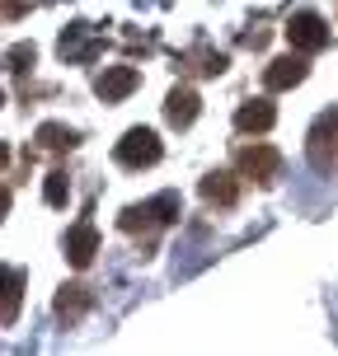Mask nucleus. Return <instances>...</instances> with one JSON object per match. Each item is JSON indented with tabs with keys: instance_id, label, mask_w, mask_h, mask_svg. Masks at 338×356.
Here are the masks:
<instances>
[{
	"instance_id": "obj_1",
	"label": "nucleus",
	"mask_w": 338,
	"mask_h": 356,
	"mask_svg": "<svg viewBox=\"0 0 338 356\" xmlns=\"http://www.w3.org/2000/svg\"><path fill=\"white\" fill-rule=\"evenodd\" d=\"M178 216H183V197H178V193H155L151 202L123 207V216H118V230L132 234V239H146V244H155V234L169 230Z\"/></svg>"
},
{
	"instance_id": "obj_2",
	"label": "nucleus",
	"mask_w": 338,
	"mask_h": 356,
	"mask_svg": "<svg viewBox=\"0 0 338 356\" xmlns=\"http://www.w3.org/2000/svg\"><path fill=\"white\" fill-rule=\"evenodd\" d=\"M235 169H240V178H249L259 188H272V183L282 178V150H272V145H263V141L240 145V150H235Z\"/></svg>"
},
{
	"instance_id": "obj_3",
	"label": "nucleus",
	"mask_w": 338,
	"mask_h": 356,
	"mask_svg": "<svg viewBox=\"0 0 338 356\" xmlns=\"http://www.w3.org/2000/svg\"><path fill=\"white\" fill-rule=\"evenodd\" d=\"M160 155L164 145L151 127H132V131H123V141L113 145V160L123 169H151V164H160Z\"/></svg>"
},
{
	"instance_id": "obj_4",
	"label": "nucleus",
	"mask_w": 338,
	"mask_h": 356,
	"mask_svg": "<svg viewBox=\"0 0 338 356\" xmlns=\"http://www.w3.org/2000/svg\"><path fill=\"white\" fill-rule=\"evenodd\" d=\"M305 150H310V164H315L320 174H334L338 169V108H329V113L315 118Z\"/></svg>"
},
{
	"instance_id": "obj_5",
	"label": "nucleus",
	"mask_w": 338,
	"mask_h": 356,
	"mask_svg": "<svg viewBox=\"0 0 338 356\" xmlns=\"http://www.w3.org/2000/svg\"><path fill=\"white\" fill-rule=\"evenodd\" d=\"M286 42H291V47H296V52H324V47H329V42H334V33H329V24H324L320 15H315V10H296V15L286 19Z\"/></svg>"
},
{
	"instance_id": "obj_6",
	"label": "nucleus",
	"mask_w": 338,
	"mask_h": 356,
	"mask_svg": "<svg viewBox=\"0 0 338 356\" xmlns=\"http://www.w3.org/2000/svg\"><path fill=\"white\" fill-rule=\"evenodd\" d=\"M56 52H61V61H71V66H89L94 56L104 52V38H94L89 24H71L61 33V42H56Z\"/></svg>"
},
{
	"instance_id": "obj_7",
	"label": "nucleus",
	"mask_w": 338,
	"mask_h": 356,
	"mask_svg": "<svg viewBox=\"0 0 338 356\" xmlns=\"http://www.w3.org/2000/svg\"><path fill=\"white\" fill-rule=\"evenodd\" d=\"M137 85H141V71H137V66H104V71L94 75V94H99L104 104H123Z\"/></svg>"
},
{
	"instance_id": "obj_8",
	"label": "nucleus",
	"mask_w": 338,
	"mask_h": 356,
	"mask_svg": "<svg viewBox=\"0 0 338 356\" xmlns=\"http://www.w3.org/2000/svg\"><path fill=\"white\" fill-rule=\"evenodd\" d=\"M305 75H310V66H305V52H296V47H291L286 56H277V61H268V66H263V85L277 94V89H296Z\"/></svg>"
},
{
	"instance_id": "obj_9",
	"label": "nucleus",
	"mask_w": 338,
	"mask_h": 356,
	"mask_svg": "<svg viewBox=\"0 0 338 356\" xmlns=\"http://www.w3.org/2000/svg\"><path fill=\"white\" fill-rule=\"evenodd\" d=\"M197 113H202L197 89H188V85H174V89H169V99H164V122H169V127L188 131V127L197 122Z\"/></svg>"
},
{
	"instance_id": "obj_10",
	"label": "nucleus",
	"mask_w": 338,
	"mask_h": 356,
	"mask_svg": "<svg viewBox=\"0 0 338 356\" xmlns=\"http://www.w3.org/2000/svg\"><path fill=\"white\" fill-rule=\"evenodd\" d=\"M94 253H99V230H94V220H75L71 230H66V263L89 267Z\"/></svg>"
},
{
	"instance_id": "obj_11",
	"label": "nucleus",
	"mask_w": 338,
	"mask_h": 356,
	"mask_svg": "<svg viewBox=\"0 0 338 356\" xmlns=\"http://www.w3.org/2000/svg\"><path fill=\"white\" fill-rule=\"evenodd\" d=\"M24 309V272L0 263V328H10Z\"/></svg>"
},
{
	"instance_id": "obj_12",
	"label": "nucleus",
	"mask_w": 338,
	"mask_h": 356,
	"mask_svg": "<svg viewBox=\"0 0 338 356\" xmlns=\"http://www.w3.org/2000/svg\"><path fill=\"white\" fill-rule=\"evenodd\" d=\"M178 66L188 75H202V80H216V75L231 66V56L216 52V47H207V42H197V47H188V52L178 56Z\"/></svg>"
},
{
	"instance_id": "obj_13",
	"label": "nucleus",
	"mask_w": 338,
	"mask_h": 356,
	"mask_svg": "<svg viewBox=\"0 0 338 356\" xmlns=\"http://www.w3.org/2000/svg\"><path fill=\"white\" fill-rule=\"evenodd\" d=\"M197 193H202L207 207H235V202H240V178H235L231 169H212V174L197 183Z\"/></svg>"
},
{
	"instance_id": "obj_14",
	"label": "nucleus",
	"mask_w": 338,
	"mask_h": 356,
	"mask_svg": "<svg viewBox=\"0 0 338 356\" xmlns=\"http://www.w3.org/2000/svg\"><path fill=\"white\" fill-rule=\"evenodd\" d=\"M89 305H94V291H89L85 282H66L61 291H56V314H61L66 323L85 319V314H89Z\"/></svg>"
},
{
	"instance_id": "obj_15",
	"label": "nucleus",
	"mask_w": 338,
	"mask_h": 356,
	"mask_svg": "<svg viewBox=\"0 0 338 356\" xmlns=\"http://www.w3.org/2000/svg\"><path fill=\"white\" fill-rule=\"evenodd\" d=\"M272 122H277V108L268 104V99H249V104L235 108V127H240V131H254V136H259V131H268Z\"/></svg>"
},
{
	"instance_id": "obj_16",
	"label": "nucleus",
	"mask_w": 338,
	"mask_h": 356,
	"mask_svg": "<svg viewBox=\"0 0 338 356\" xmlns=\"http://www.w3.org/2000/svg\"><path fill=\"white\" fill-rule=\"evenodd\" d=\"M33 141H38V150H47V155H66V150H75L80 131H71V127H61V122H43Z\"/></svg>"
},
{
	"instance_id": "obj_17",
	"label": "nucleus",
	"mask_w": 338,
	"mask_h": 356,
	"mask_svg": "<svg viewBox=\"0 0 338 356\" xmlns=\"http://www.w3.org/2000/svg\"><path fill=\"white\" fill-rule=\"evenodd\" d=\"M43 197H47V207H66V197H71V178H66V169H52V174H47Z\"/></svg>"
},
{
	"instance_id": "obj_18",
	"label": "nucleus",
	"mask_w": 338,
	"mask_h": 356,
	"mask_svg": "<svg viewBox=\"0 0 338 356\" xmlns=\"http://www.w3.org/2000/svg\"><path fill=\"white\" fill-rule=\"evenodd\" d=\"M33 61H38V47H33V42H15V47L5 52V66H10L15 75L33 71Z\"/></svg>"
},
{
	"instance_id": "obj_19",
	"label": "nucleus",
	"mask_w": 338,
	"mask_h": 356,
	"mask_svg": "<svg viewBox=\"0 0 338 356\" xmlns=\"http://www.w3.org/2000/svg\"><path fill=\"white\" fill-rule=\"evenodd\" d=\"M24 10H29V0H0V15L5 19H19Z\"/></svg>"
},
{
	"instance_id": "obj_20",
	"label": "nucleus",
	"mask_w": 338,
	"mask_h": 356,
	"mask_svg": "<svg viewBox=\"0 0 338 356\" xmlns=\"http://www.w3.org/2000/svg\"><path fill=\"white\" fill-rule=\"evenodd\" d=\"M5 211H10V188L0 183V220H5Z\"/></svg>"
},
{
	"instance_id": "obj_21",
	"label": "nucleus",
	"mask_w": 338,
	"mask_h": 356,
	"mask_svg": "<svg viewBox=\"0 0 338 356\" xmlns=\"http://www.w3.org/2000/svg\"><path fill=\"white\" fill-rule=\"evenodd\" d=\"M5 164H10V145L0 141V169H5Z\"/></svg>"
},
{
	"instance_id": "obj_22",
	"label": "nucleus",
	"mask_w": 338,
	"mask_h": 356,
	"mask_svg": "<svg viewBox=\"0 0 338 356\" xmlns=\"http://www.w3.org/2000/svg\"><path fill=\"white\" fill-rule=\"evenodd\" d=\"M0 104H5V94H0Z\"/></svg>"
}]
</instances>
